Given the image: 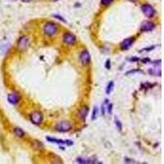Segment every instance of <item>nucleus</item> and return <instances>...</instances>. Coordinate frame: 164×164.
<instances>
[{"label":"nucleus","mask_w":164,"mask_h":164,"mask_svg":"<svg viewBox=\"0 0 164 164\" xmlns=\"http://www.w3.org/2000/svg\"><path fill=\"white\" fill-rule=\"evenodd\" d=\"M135 42V38H127L125 39L120 44V48L122 50H127L128 49H130Z\"/></svg>","instance_id":"11"},{"label":"nucleus","mask_w":164,"mask_h":164,"mask_svg":"<svg viewBox=\"0 0 164 164\" xmlns=\"http://www.w3.org/2000/svg\"><path fill=\"white\" fill-rule=\"evenodd\" d=\"M115 124H116V126L117 128V130H119V131H122V122L119 121L118 119H115Z\"/></svg>","instance_id":"19"},{"label":"nucleus","mask_w":164,"mask_h":164,"mask_svg":"<svg viewBox=\"0 0 164 164\" xmlns=\"http://www.w3.org/2000/svg\"><path fill=\"white\" fill-rule=\"evenodd\" d=\"M49 159L50 161L52 163H56V164H61L63 163V159L60 158L59 156H58L57 154H49Z\"/></svg>","instance_id":"14"},{"label":"nucleus","mask_w":164,"mask_h":164,"mask_svg":"<svg viewBox=\"0 0 164 164\" xmlns=\"http://www.w3.org/2000/svg\"><path fill=\"white\" fill-rule=\"evenodd\" d=\"M29 44H30L29 38L26 35H23L19 38L18 42H17V49L21 52L26 50L29 47Z\"/></svg>","instance_id":"5"},{"label":"nucleus","mask_w":164,"mask_h":164,"mask_svg":"<svg viewBox=\"0 0 164 164\" xmlns=\"http://www.w3.org/2000/svg\"><path fill=\"white\" fill-rule=\"evenodd\" d=\"M54 129L58 132H68L72 129V125L68 121H61L55 125Z\"/></svg>","instance_id":"2"},{"label":"nucleus","mask_w":164,"mask_h":164,"mask_svg":"<svg viewBox=\"0 0 164 164\" xmlns=\"http://www.w3.org/2000/svg\"><path fill=\"white\" fill-rule=\"evenodd\" d=\"M113 2V0H101V3L103 5H106V6L110 5Z\"/></svg>","instance_id":"21"},{"label":"nucleus","mask_w":164,"mask_h":164,"mask_svg":"<svg viewBox=\"0 0 164 164\" xmlns=\"http://www.w3.org/2000/svg\"><path fill=\"white\" fill-rule=\"evenodd\" d=\"M31 146L34 149L38 151H43L44 149V146L40 140H32Z\"/></svg>","instance_id":"15"},{"label":"nucleus","mask_w":164,"mask_h":164,"mask_svg":"<svg viewBox=\"0 0 164 164\" xmlns=\"http://www.w3.org/2000/svg\"><path fill=\"white\" fill-rule=\"evenodd\" d=\"M20 99H21V97L16 92L11 93V94H9L8 95V101L9 102V104H11L15 105L17 104H18Z\"/></svg>","instance_id":"13"},{"label":"nucleus","mask_w":164,"mask_h":164,"mask_svg":"<svg viewBox=\"0 0 164 164\" xmlns=\"http://www.w3.org/2000/svg\"><path fill=\"white\" fill-rule=\"evenodd\" d=\"M54 1H58V0H54Z\"/></svg>","instance_id":"27"},{"label":"nucleus","mask_w":164,"mask_h":164,"mask_svg":"<svg viewBox=\"0 0 164 164\" xmlns=\"http://www.w3.org/2000/svg\"><path fill=\"white\" fill-rule=\"evenodd\" d=\"M54 17H55L56 19H58V20H59L60 22H67V21H66V20H65V19L62 17V16H60V15L55 14V15H54Z\"/></svg>","instance_id":"20"},{"label":"nucleus","mask_w":164,"mask_h":164,"mask_svg":"<svg viewBox=\"0 0 164 164\" xmlns=\"http://www.w3.org/2000/svg\"><path fill=\"white\" fill-rule=\"evenodd\" d=\"M125 163H137V162H134V160L132 159H130V158H126L125 159Z\"/></svg>","instance_id":"23"},{"label":"nucleus","mask_w":164,"mask_h":164,"mask_svg":"<svg viewBox=\"0 0 164 164\" xmlns=\"http://www.w3.org/2000/svg\"><path fill=\"white\" fill-rule=\"evenodd\" d=\"M63 42L68 45L75 44L76 42V37L75 35H73L72 33H70V32L65 33L63 35Z\"/></svg>","instance_id":"7"},{"label":"nucleus","mask_w":164,"mask_h":164,"mask_svg":"<svg viewBox=\"0 0 164 164\" xmlns=\"http://www.w3.org/2000/svg\"><path fill=\"white\" fill-rule=\"evenodd\" d=\"M76 163L81 164H94V163H102L100 162L94 160L90 158H82V157H78L76 158Z\"/></svg>","instance_id":"12"},{"label":"nucleus","mask_w":164,"mask_h":164,"mask_svg":"<svg viewBox=\"0 0 164 164\" xmlns=\"http://www.w3.org/2000/svg\"><path fill=\"white\" fill-rule=\"evenodd\" d=\"M113 88H114V82L113 81H109V83L108 84V85L106 87V94L108 95H110L112 91L113 90Z\"/></svg>","instance_id":"18"},{"label":"nucleus","mask_w":164,"mask_h":164,"mask_svg":"<svg viewBox=\"0 0 164 164\" xmlns=\"http://www.w3.org/2000/svg\"><path fill=\"white\" fill-rule=\"evenodd\" d=\"M80 60H81V63H82V65L86 66V65H88V64L90 63V61H91L90 54L87 50L82 51L81 54H80Z\"/></svg>","instance_id":"8"},{"label":"nucleus","mask_w":164,"mask_h":164,"mask_svg":"<svg viewBox=\"0 0 164 164\" xmlns=\"http://www.w3.org/2000/svg\"><path fill=\"white\" fill-rule=\"evenodd\" d=\"M99 108L95 106L94 107V109H93V112H92V116H91V120L92 121H95L96 119L98 118L99 117Z\"/></svg>","instance_id":"17"},{"label":"nucleus","mask_w":164,"mask_h":164,"mask_svg":"<svg viewBox=\"0 0 164 164\" xmlns=\"http://www.w3.org/2000/svg\"><path fill=\"white\" fill-rule=\"evenodd\" d=\"M154 23L152 22H149V21H145V22H143L141 26H140V30H141V31L149 32L154 31Z\"/></svg>","instance_id":"10"},{"label":"nucleus","mask_w":164,"mask_h":164,"mask_svg":"<svg viewBox=\"0 0 164 164\" xmlns=\"http://www.w3.org/2000/svg\"><path fill=\"white\" fill-rule=\"evenodd\" d=\"M46 140L50 143L54 144H58V145H72L73 142L69 140H62V139H57V138H53V137L47 136Z\"/></svg>","instance_id":"6"},{"label":"nucleus","mask_w":164,"mask_h":164,"mask_svg":"<svg viewBox=\"0 0 164 164\" xmlns=\"http://www.w3.org/2000/svg\"><path fill=\"white\" fill-rule=\"evenodd\" d=\"M30 120L35 125H40L43 122L44 115L40 111H34L30 115Z\"/></svg>","instance_id":"3"},{"label":"nucleus","mask_w":164,"mask_h":164,"mask_svg":"<svg viewBox=\"0 0 164 164\" xmlns=\"http://www.w3.org/2000/svg\"><path fill=\"white\" fill-rule=\"evenodd\" d=\"M105 67L108 69V70H109L111 68V63H110V59H108L106 61V63H105Z\"/></svg>","instance_id":"22"},{"label":"nucleus","mask_w":164,"mask_h":164,"mask_svg":"<svg viewBox=\"0 0 164 164\" xmlns=\"http://www.w3.org/2000/svg\"><path fill=\"white\" fill-rule=\"evenodd\" d=\"M24 3H29V2H31L32 0H22Z\"/></svg>","instance_id":"25"},{"label":"nucleus","mask_w":164,"mask_h":164,"mask_svg":"<svg viewBox=\"0 0 164 164\" xmlns=\"http://www.w3.org/2000/svg\"><path fill=\"white\" fill-rule=\"evenodd\" d=\"M89 111H90V109H89L88 106H86V105L82 106L81 108L79 109V111H78V118L81 119L82 122H85L86 120L88 114H89Z\"/></svg>","instance_id":"9"},{"label":"nucleus","mask_w":164,"mask_h":164,"mask_svg":"<svg viewBox=\"0 0 164 164\" xmlns=\"http://www.w3.org/2000/svg\"><path fill=\"white\" fill-rule=\"evenodd\" d=\"M130 1H131V2H136L137 0H130Z\"/></svg>","instance_id":"26"},{"label":"nucleus","mask_w":164,"mask_h":164,"mask_svg":"<svg viewBox=\"0 0 164 164\" xmlns=\"http://www.w3.org/2000/svg\"><path fill=\"white\" fill-rule=\"evenodd\" d=\"M108 113L111 115L112 113H113V104H109L108 105Z\"/></svg>","instance_id":"24"},{"label":"nucleus","mask_w":164,"mask_h":164,"mask_svg":"<svg viewBox=\"0 0 164 164\" xmlns=\"http://www.w3.org/2000/svg\"><path fill=\"white\" fill-rule=\"evenodd\" d=\"M141 11L147 17L149 18H152L154 17L156 14V10L154 9V8L153 6H151L150 4H144L141 6Z\"/></svg>","instance_id":"4"},{"label":"nucleus","mask_w":164,"mask_h":164,"mask_svg":"<svg viewBox=\"0 0 164 164\" xmlns=\"http://www.w3.org/2000/svg\"><path fill=\"white\" fill-rule=\"evenodd\" d=\"M43 31H44V33L45 35L50 37L54 36L58 31V26L56 23L49 22L46 23L45 25L44 26Z\"/></svg>","instance_id":"1"},{"label":"nucleus","mask_w":164,"mask_h":164,"mask_svg":"<svg viewBox=\"0 0 164 164\" xmlns=\"http://www.w3.org/2000/svg\"><path fill=\"white\" fill-rule=\"evenodd\" d=\"M13 132L14 134L17 136V137H20V138H22V137H24L25 136V135H26V133L25 131H23L22 128L20 127H15L13 130Z\"/></svg>","instance_id":"16"}]
</instances>
